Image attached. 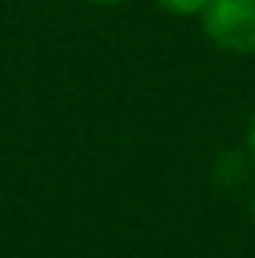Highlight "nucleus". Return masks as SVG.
<instances>
[{
    "instance_id": "nucleus-2",
    "label": "nucleus",
    "mask_w": 255,
    "mask_h": 258,
    "mask_svg": "<svg viewBox=\"0 0 255 258\" xmlns=\"http://www.w3.org/2000/svg\"><path fill=\"white\" fill-rule=\"evenodd\" d=\"M164 10H170V13H177V17H197V13H203L206 10V4L210 0H157Z\"/></svg>"
},
{
    "instance_id": "nucleus-4",
    "label": "nucleus",
    "mask_w": 255,
    "mask_h": 258,
    "mask_svg": "<svg viewBox=\"0 0 255 258\" xmlns=\"http://www.w3.org/2000/svg\"><path fill=\"white\" fill-rule=\"evenodd\" d=\"M89 4H121V0H89Z\"/></svg>"
},
{
    "instance_id": "nucleus-1",
    "label": "nucleus",
    "mask_w": 255,
    "mask_h": 258,
    "mask_svg": "<svg viewBox=\"0 0 255 258\" xmlns=\"http://www.w3.org/2000/svg\"><path fill=\"white\" fill-rule=\"evenodd\" d=\"M203 30L226 52H255V0H210Z\"/></svg>"
},
{
    "instance_id": "nucleus-3",
    "label": "nucleus",
    "mask_w": 255,
    "mask_h": 258,
    "mask_svg": "<svg viewBox=\"0 0 255 258\" xmlns=\"http://www.w3.org/2000/svg\"><path fill=\"white\" fill-rule=\"evenodd\" d=\"M249 151L255 154V114H252V124H249Z\"/></svg>"
},
{
    "instance_id": "nucleus-5",
    "label": "nucleus",
    "mask_w": 255,
    "mask_h": 258,
    "mask_svg": "<svg viewBox=\"0 0 255 258\" xmlns=\"http://www.w3.org/2000/svg\"><path fill=\"white\" fill-rule=\"evenodd\" d=\"M252 216H255V196H252Z\"/></svg>"
}]
</instances>
